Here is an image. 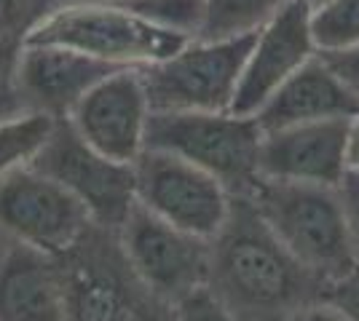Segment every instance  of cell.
Masks as SVG:
<instances>
[{
	"label": "cell",
	"mask_w": 359,
	"mask_h": 321,
	"mask_svg": "<svg viewBox=\"0 0 359 321\" xmlns=\"http://www.w3.org/2000/svg\"><path fill=\"white\" fill-rule=\"evenodd\" d=\"M338 193H341V201H344L351 246H354V255H357L359 260V171L357 169H346L344 180L338 183Z\"/></svg>",
	"instance_id": "24"
},
{
	"label": "cell",
	"mask_w": 359,
	"mask_h": 321,
	"mask_svg": "<svg viewBox=\"0 0 359 321\" xmlns=\"http://www.w3.org/2000/svg\"><path fill=\"white\" fill-rule=\"evenodd\" d=\"M263 129L255 115L204 110H150L145 148L204 169L231 196H250L257 183Z\"/></svg>",
	"instance_id": "5"
},
{
	"label": "cell",
	"mask_w": 359,
	"mask_h": 321,
	"mask_svg": "<svg viewBox=\"0 0 359 321\" xmlns=\"http://www.w3.org/2000/svg\"><path fill=\"white\" fill-rule=\"evenodd\" d=\"M348 169L359 171V113L351 118V129H348Z\"/></svg>",
	"instance_id": "27"
},
{
	"label": "cell",
	"mask_w": 359,
	"mask_h": 321,
	"mask_svg": "<svg viewBox=\"0 0 359 321\" xmlns=\"http://www.w3.org/2000/svg\"><path fill=\"white\" fill-rule=\"evenodd\" d=\"M252 41L255 35L194 38L172 57L140 67L150 110H231Z\"/></svg>",
	"instance_id": "6"
},
{
	"label": "cell",
	"mask_w": 359,
	"mask_h": 321,
	"mask_svg": "<svg viewBox=\"0 0 359 321\" xmlns=\"http://www.w3.org/2000/svg\"><path fill=\"white\" fill-rule=\"evenodd\" d=\"M311 8L298 0H287L269 22L255 32L247 54L231 113L255 115L290 76L316 57L314 38L309 27Z\"/></svg>",
	"instance_id": "13"
},
{
	"label": "cell",
	"mask_w": 359,
	"mask_h": 321,
	"mask_svg": "<svg viewBox=\"0 0 359 321\" xmlns=\"http://www.w3.org/2000/svg\"><path fill=\"white\" fill-rule=\"evenodd\" d=\"M94 225L67 187L25 166L0 180V233L38 252L65 257Z\"/></svg>",
	"instance_id": "9"
},
{
	"label": "cell",
	"mask_w": 359,
	"mask_h": 321,
	"mask_svg": "<svg viewBox=\"0 0 359 321\" xmlns=\"http://www.w3.org/2000/svg\"><path fill=\"white\" fill-rule=\"evenodd\" d=\"M57 118L38 110H19L0 118V180L16 169L30 166L51 137Z\"/></svg>",
	"instance_id": "17"
},
{
	"label": "cell",
	"mask_w": 359,
	"mask_h": 321,
	"mask_svg": "<svg viewBox=\"0 0 359 321\" xmlns=\"http://www.w3.org/2000/svg\"><path fill=\"white\" fill-rule=\"evenodd\" d=\"M116 236L135 273L166 303L177 306L207 287L210 238L166 222L137 201Z\"/></svg>",
	"instance_id": "7"
},
{
	"label": "cell",
	"mask_w": 359,
	"mask_h": 321,
	"mask_svg": "<svg viewBox=\"0 0 359 321\" xmlns=\"http://www.w3.org/2000/svg\"><path fill=\"white\" fill-rule=\"evenodd\" d=\"M0 244H3V233H0Z\"/></svg>",
	"instance_id": "30"
},
{
	"label": "cell",
	"mask_w": 359,
	"mask_h": 321,
	"mask_svg": "<svg viewBox=\"0 0 359 321\" xmlns=\"http://www.w3.org/2000/svg\"><path fill=\"white\" fill-rule=\"evenodd\" d=\"M148 118L150 105L140 67H123L100 80L67 115L94 150L121 164H135L145 150Z\"/></svg>",
	"instance_id": "11"
},
{
	"label": "cell",
	"mask_w": 359,
	"mask_h": 321,
	"mask_svg": "<svg viewBox=\"0 0 359 321\" xmlns=\"http://www.w3.org/2000/svg\"><path fill=\"white\" fill-rule=\"evenodd\" d=\"M287 0H204V41L255 35Z\"/></svg>",
	"instance_id": "18"
},
{
	"label": "cell",
	"mask_w": 359,
	"mask_h": 321,
	"mask_svg": "<svg viewBox=\"0 0 359 321\" xmlns=\"http://www.w3.org/2000/svg\"><path fill=\"white\" fill-rule=\"evenodd\" d=\"M46 3H51V0H41V8H43V6H46Z\"/></svg>",
	"instance_id": "29"
},
{
	"label": "cell",
	"mask_w": 359,
	"mask_h": 321,
	"mask_svg": "<svg viewBox=\"0 0 359 321\" xmlns=\"http://www.w3.org/2000/svg\"><path fill=\"white\" fill-rule=\"evenodd\" d=\"M357 113L359 99L354 92L316 54L271 94L269 102L255 113V121L263 131H276L298 123L354 118Z\"/></svg>",
	"instance_id": "16"
},
{
	"label": "cell",
	"mask_w": 359,
	"mask_h": 321,
	"mask_svg": "<svg viewBox=\"0 0 359 321\" xmlns=\"http://www.w3.org/2000/svg\"><path fill=\"white\" fill-rule=\"evenodd\" d=\"M194 38L161 30L113 0H51L32 19L22 43H54L118 67H148Z\"/></svg>",
	"instance_id": "3"
},
{
	"label": "cell",
	"mask_w": 359,
	"mask_h": 321,
	"mask_svg": "<svg viewBox=\"0 0 359 321\" xmlns=\"http://www.w3.org/2000/svg\"><path fill=\"white\" fill-rule=\"evenodd\" d=\"M161 30L198 38L204 27V0H113Z\"/></svg>",
	"instance_id": "20"
},
{
	"label": "cell",
	"mask_w": 359,
	"mask_h": 321,
	"mask_svg": "<svg viewBox=\"0 0 359 321\" xmlns=\"http://www.w3.org/2000/svg\"><path fill=\"white\" fill-rule=\"evenodd\" d=\"M298 3H306V6H309V8H314V6H319V3H322V0H298Z\"/></svg>",
	"instance_id": "28"
},
{
	"label": "cell",
	"mask_w": 359,
	"mask_h": 321,
	"mask_svg": "<svg viewBox=\"0 0 359 321\" xmlns=\"http://www.w3.org/2000/svg\"><path fill=\"white\" fill-rule=\"evenodd\" d=\"M287 321H348V316L338 306H332L330 300L322 297V300H314V303L295 311Z\"/></svg>",
	"instance_id": "26"
},
{
	"label": "cell",
	"mask_w": 359,
	"mask_h": 321,
	"mask_svg": "<svg viewBox=\"0 0 359 321\" xmlns=\"http://www.w3.org/2000/svg\"><path fill=\"white\" fill-rule=\"evenodd\" d=\"M322 59L332 67V73L344 80L359 99V46L346 48V51H332V54H319Z\"/></svg>",
	"instance_id": "25"
},
{
	"label": "cell",
	"mask_w": 359,
	"mask_h": 321,
	"mask_svg": "<svg viewBox=\"0 0 359 321\" xmlns=\"http://www.w3.org/2000/svg\"><path fill=\"white\" fill-rule=\"evenodd\" d=\"M65 321H177L123 257L116 230L91 225L62 257Z\"/></svg>",
	"instance_id": "4"
},
{
	"label": "cell",
	"mask_w": 359,
	"mask_h": 321,
	"mask_svg": "<svg viewBox=\"0 0 359 321\" xmlns=\"http://www.w3.org/2000/svg\"><path fill=\"white\" fill-rule=\"evenodd\" d=\"M325 300L341 308L348 316V321H359V262L346 276H341L338 281L327 284Z\"/></svg>",
	"instance_id": "23"
},
{
	"label": "cell",
	"mask_w": 359,
	"mask_h": 321,
	"mask_svg": "<svg viewBox=\"0 0 359 321\" xmlns=\"http://www.w3.org/2000/svg\"><path fill=\"white\" fill-rule=\"evenodd\" d=\"M175 308H177V321H236L207 290L194 292Z\"/></svg>",
	"instance_id": "22"
},
{
	"label": "cell",
	"mask_w": 359,
	"mask_h": 321,
	"mask_svg": "<svg viewBox=\"0 0 359 321\" xmlns=\"http://www.w3.org/2000/svg\"><path fill=\"white\" fill-rule=\"evenodd\" d=\"M123 70L91 54L54 43H22L14 62V94L22 110L67 118L100 80Z\"/></svg>",
	"instance_id": "12"
},
{
	"label": "cell",
	"mask_w": 359,
	"mask_h": 321,
	"mask_svg": "<svg viewBox=\"0 0 359 321\" xmlns=\"http://www.w3.org/2000/svg\"><path fill=\"white\" fill-rule=\"evenodd\" d=\"M351 118H332L263 131L257 174L271 180L338 185L348 169Z\"/></svg>",
	"instance_id": "14"
},
{
	"label": "cell",
	"mask_w": 359,
	"mask_h": 321,
	"mask_svg": "<svg viewBox=\"0 0 359 321\" xmlns=\"http://www.w3.org/2000/svg\"><path fill=\"white\" fill-rule=\"evenodd\" d=\"M250 199L273 236L325 284L338 281L359 262L338 185L257 177Z\"/></svg>",
	"instance_id": "2"
},
{
	"label": "cell",
	"mask_w": 359,
	"mask_h": 321,
	"mask_svg": "<svg viewBox=\"0 0 359 321\" xmlns=\"http://www.w3.org/2000/svg\"><path fill=\"white\" fill-rule=\"evenodd\" d=\"M19 46L22 43L0 35V118L22 110L14 94V62L16 54H19Z\"/></svg>",
	"instance_id": "21"
},
{
	"label": "cell",
	"mask_w": 359,
	"mask_h": 321,
	"mask_svg": "<svg viewBox=\"0 0 359 321\" xmlns=\"http://www.w3.org/2000/svg\"><path fill=\"white\" fill-rule=\"evenodd\" d=\"M316 278L287 249L250 196H231L223 228L210 238L207 287L236 321H287L303 306L325 297Z\"/></svg>",
	"instance_id": "1"
},
{
	"label": "cell",
	"mask_w": 359,
	"mask_h": 321,
	"mask_svg": "<svg viewBox=\"0 0 359 321\" xmlns=\"http://www.w3.org/2000/svg\"><path fill=\"white\" fill-rule=\"evenodd\" d=\"M135 199L161 220L201 238L223 228L231 193L204 169L145 148L135 161Z\"/></svg>",
	"instance_id": "10"
},
{
	"label": "cell",
	"mask_w": 359,
	"mask_h": 321,
	"mask_svg": "<svg viewBox=\"0 0 359 321\" xmlns=\"http://www.w3.org/2000/svg\"><path fill=\"white\" fill-rule=\"evenodd\" d=\"M30 166L67 187L100 228L118 230L137 201L135 164H121L94 150L67 118L57 121Z\"/></svg>",
	"instance_id": "8"
},
{
	"label": "cell",
	"mask_w": 359,
	"mask_h": 321,
	"mask_svg": "<svg viewBox=\"0 0 359 321\" xmlns=\"http://www.w3.org/2000/svg\"><path fill=\"white\" fill-rule=\"evenodd\" d=\"M0 321H65L62 257L3 236Z\"/></svg>",
	"instance_id": "15"
},
{
	"label": "cell",
	"mask_w": 359,
	"mask_h": 321,
	"mask_svg": "<svg viewBox=\"0 0 359 321\" xmlns=\"http://www.w3.org/2000/svg\"><path fill=\"white\" fill-rule=\"evenodd\" d=\"M316 54L359 46V0H322L309 14Z\"/></svg>",
	"instance_id": "19"
}]
</instances>
